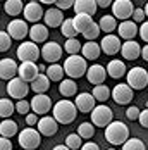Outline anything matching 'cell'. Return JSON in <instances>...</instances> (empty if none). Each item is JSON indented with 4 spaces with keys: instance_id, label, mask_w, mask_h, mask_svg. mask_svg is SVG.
Wrapping results in <instances>:
<instances>
[{
    "instance_id": "1",
    "label": "cell",
    "mask_w": 148,
    "mask_h": 150,
    "mask_svg": "<svg viewBox=\"0 0 148 150\" xmlns=\"http://www.w3.org/2000/svg\"><path fill=\"white\" fill-rule=\"evenodd\" d=\"M105 140L117 147V145H124L129 140V128L122 122V121H112L107 128H105Z\"/></svg>"
},
{
    "instance_id": "2",
    "label": "cell",
    "mask_w": 148,
    "mask_h": 150,
    "mask_svg": "<svg viewBox=\"0 0 148 150\" xmlns=\"http://www.w3.org/2000/svg\"><path fill=\"white\" fill-rule=\"evenodd\" d=\"M78 116V109L71 100H59L52 107V117L60 124H71Z\"/></svg>"
},
{
    "instance_id": "3",
    "label": "cell",
    "mask_w": 148,
    "mask_h": 150,
    "mask_svg": "<svg viewBox=\"0 0 148 150\" xmlns=\"http://www.w3.org/2000/svg\"><path fill=\"white\" fill-rule=\"evenodd\" d=\"M64 74L69 76V79H76V78H81V76L86 74L88 71V64L86 60L83 59L79 54L78 55H69L67 59L64 60Z\"/></svg>"
},
{
    "instance_id": "4",
    "label": "cell",
    "mask_w": 148,
    "mask_h": 150,
    "mask_svg": "<svg viewBox=\"0 0 148 150\" xmlns=\"http://www.w3.org/2000/svg\"><path fill=\"white\" fill-rule=\"evenodd\" d=\"M126 79H128V86L131 90H143L148 86V71L145 67L136 66L133 69H129L126 73Z\"/></svg>"
},
{
    "instance_id": "5",
    "label": "cell",
    "mask_w": 148,
    "mask_h": 150,
    "mask_svg": "<svg viewBox=\"0 0 148 150\" xmlns=\"http://www.w3.org/2000/svg\"><path fill=\"white\" fill-rule=\"evenodd\" d=\"M17 142L23 150H35L42 143V135L35 128H24L21 133H17Z\"/></svg>"
},
{
    "instance_id": "6",
    "label": "cell",
    "mask_w": 148,
    "mask_h": 150,
    "mask_svg": "<svg viewBox=\"0 0 148 150\" xmlns=\"http://www.w3.org/2000/svg\"><path fill=\"white\" fill-rule=\"evenodd\" d=\"M114 121V112L109 105L100 104L95 105V109L91 110V124L98 126V128H107L110 122Z\"/></svg>"
},
{
    "instance_id": "7",
    "label": "cell",
    "mask_w": 148,
    "mask_h": 150,
    "mask_svg": "<svg viewBox=\"0 0 148 150\" xmlns=\"http://www.w3.org/2000/svg\"><path fill=\"white\" fill-rule=\"evenodd\" d=\"M16 55L21 62H36V59H40V47L33 42H21Z\"/></svg>"
},
{
    "instance_id": "8",
    "label": "cell",
    "mask_w": 148,
    "mask_h": 150,
    "mask_svg": "<svg viewBox=\"0 0 148 150\" xmlns=\"http://www.w3.org/2000/svg\"><path fill=\"white\" fill-rule=\"evenodd\" d=\"M7 93H9L11 98L24 100V97L30 93V85L26 81H23L21 78H14L7 83Z\"/></svg>"
},
{
    "instance_id": "9",
    "label": "cell",
    "mask_w": 148,
    "mask_h": 150,
    "mask_svg": "<svg viewBox=\"0 0 148 150\" xmlns=\"http://www.w3.org/2000/svg\"><path fill=\"white\" fill-rule=\"evenodd\" d=\"M110 97L114 98V102L119 105H128L134 97V91L128 86V83H119L110 90Z\"/></svg>"
},
{
    "instance_id": "10",
    "label": "cell",
    "mask_w": 148,
    "mask_h": 150,
    "mask_svg": "<svg viewBox=\"0 0 148 150\" xmlns=\"http://www.w3.org/2000/svg\"><path fill=\"white\" fill-rule=\"evenodd\" d=\"M110 7H112V16L116 17V21L117 19L128 21L134 12V5L129 0H116V2H112Z\"/></svg>"
},
{
    "instance_id": "11",
    "label": "cell",
    "mask_w": 148,
    "mask_h": 150,
    "mask_svg": "<svg viewBox=\"0 0 148 150\" xmlns=\"http://www.w3.org/2000/svg\"><path fill=\"white\" fill-rule=\"evenodd\" d=\"M40 55L45 62L48 64H57V60L62 57V47L57 42H47L42 48H40Z\"/></svg>"
},
{
    "instance_id": "12",
    "label": "cell",
    "mask_w": 148,
    "mask_h": 150,
    "mask_svg": "<svg viewBox=\"0 0 148 150\" xmlns=\"http://www.w3.org/2000/svg\"><path fill=\"white\" fill-rule=\"evenodd\" d=\"M28 33H30V28L24 19H12L7 24V35L12 40H24L28 36Z\"/></svg>"
},
{
    "instance_id": "13",
    "label": "cell",
    "mask_w": 148,
    "mask_h": 150,
    "mask_svg": "<svg viewBox=\"0 0 148 150\" xmlns=\"http://www.w3.org/2000/svg\"><path fill=\"white\" fill-rule=\"evenodd\" d=\"M30 105H31V110H33V114H36V116H42V114L50 112V109L54 107V105H52V98H50L47 93L35 95V97L31 98Z\"/></svg>"
},
{
    "instance_id": "14",
    "label": "cell",
    "mask_w": 148,
    "mask_h": 150,
    "mask_svg": "<svg viewBox=\"0 0 148 150\" xmlns=\"http://www.w3.org/2000/svg\"><path fill=\"white\" fill-rule=\"evenodd\" d=\"M23 14H24V21H26V23L38 24V21L43 19V9H42V4H40V2H28V4H24Z\"/></svg>"
},
{
    "instance_id": "15",
    "label": "cell",
    "mask_w": 148,
    "mask_h": 150,
    "mask_svg": "<svg viewBox=\"0 0 148 150\" xmlns=\"http://www.w3.org/2000/svg\"><path fill=\"white\" fill-rule=\"evenodd\" d=\"M98 45H100V50L104 54H107V55H116L117 52H121L122 43H121L119 36H116V35H105Z\"/></svg>"
},
{
    "instance_id": "16",
    "label": "cell",
    "mask_w": 148,
    "mask_h": 150,
    "mask_svg": "<svg viewBox=\"0 0 148 150\" xmlns=\"http://www.w3.org/2000/svg\"><path fill=\"white\" fill-rule=\"evenodd\" d=\"M38 74H40V71H38L36 62H21L17 67V78H21L26 83H31Z\"/></svg>"
},
{
    "instance_id": "17",
    "label": "cell",
    "mask_w": 148,
    "mask_h": 150,
    "mask_svg": "<svg viewBox=\"0 0 148 150\" xmlns=\"http://www.w3.org/2000/svg\"><path fill=\"white\" fill-rule=\"evenodd\" d=\"M38 128V133L43 136H54L57 133V129H59V122L54 119L52 116H43V117H40L38 119V124H36Z\"/></svg>"
},
{
    "instance_id": "18",
    "label": "cell",
    "mask_w": 148,
    "mask_h": 150,
    "mask_svg": "<svg viewBox=\"0 0 148 150\" xmlns=\"http://www.w3.org/2000/svg\"><path fill=\"white\" fill-rule=\"evenodd\" d=\"M17 67L19 64L14 59H0V79H5V81H11L17 78Z\"/></svg>"
},
{
    "instance_id": "19",
    "label": "cell",
    "mask_w": 148,
    "mask_h": 150,
    "mask_svg": "<svg viewBox=\"0 0 148 150\" xmlns=\"http://www.w3.org/2000/svg\"><path fill=\"white\" fill-rule=\"evenodd\" d=\"M86 79H88L91 85H104L105 83V78H107V71H105L104 66H100V64H93V66H90L88 71H86Z\"/></svg>"
},
{
    "instance_id": "20",
    "label": "cell",
    "mask_w": 148,
    "mask_h": 150,
    "mask_svg": "<svg viewBox=\"0 0 148 150\" xmlns=\"http://www.w3.org/2000/svg\"><path fill=\"white\" fill-rule=\"evenodd\" d=\"M74 105H76V109H78L79 112H91V110L95 109V105H97V100L93 98L91 93L83 91V93H79V95L76 97Z\"/></svg>"
},
{
    "instance_id": "21",
    "label": "cell",
    "mask_w": 148,
    "mask_h": 150,
    "mask_svg": "<svg viewBox=\"0 0 148 150\" xmlns=\"http://www.w3.org/2000/svg\"><path fill=\"white\" fill-rule=\"evenodd\" d=\"M121 54H122V57L126 60H136V59H140V55H141V45L138 42H134V40H129V42L122 43Z\"/></svg>"
},
{
    "instance_id": "22",
    "label": "cell",
    "mask_w": 148,
    "mask_h": 150,
    "mask_svg": "<svg viewBox=\"0 0 148 150\" xmlns=\"http://www.w3.org/2000/svg\"><path fill=\"white\" fill-rule=\"evenodd\" d=\"M43 21L47 28H57V26H60L64 23V14L57 7H50L48 11L43 12Z\"/></svg>"
},
{
    "instance_id": "23",
    "label": "cell",
    "mask_w": 148,
    "mask_h": 150,
    "mask_svg": "<svg viewBox=\"0 0 148 150\" xmlns=\"http://www.w3.org/2000/svg\"><path fill=\"white\" fill-rule=\"evenodd\" d=\"M73 9L76 14H85V16H93L98 11L97 0H74Z\"/></svg>"
},
{
    "instance_id": "24",
    "label": "cell",
    "mask_w": 148,
    "mask_h": 150,
    "mask_svg": "<svg viewBox=\"0 0 148 150\" xmlns=\"http://www.w3.org/2000/svg\"><path fill=\"white\" fill-rule=\"evenodd\" d=\"M48 28L45 26V24H33L30 28V33H28V36H30L31 40L30 42H33V43H47V38H48Z\"/></svg>"
},
{
    "instance_id": "25",
    "label": "cell",
    "mask_w": 148,
    "mask_h": 150,
    "mask_svg": "<svg viewBox=\"0 0 148 150\" xmlns=\"http://www.w3.org/2000/svg\"><path fill=\"white\" fill-rule=\"evenodd\" d=\"M107 76H110V78H114V79H119V78H122V76L126 74L128 71H126V64L122 62V60L119 59H112L109 64H107Z\"/></svg>"
},
{
    "instance_id": "26",
    "label": "cell",
    "mask_w": 148,
    "mask_h": 150,
    "mask_svg": "<svg viewBox=\"0 0 148 150\" xmlns=\"http://www.w3.org/2000/svg\"><path fill=\"white\" fill-rule=\"evenodd\" d=\"M138 35V26L134 24L133 21H122L119 24V38H124L126 42L134 40V36Z\"/></svg>"
},
{
    "instance_id": "27",
    "label": "cell",
    "mask_w": 148,
    "mask_h": 150,
    "mask_svg": "<svg viewBox=\"0 0 148 150\" xmlns=\"http://www.w3.org/2000/svg\"><path fill=\"white\" fill-rule=\"evenodd\" d=\"M100 54H102V50L97 42H86L81 47V57L85 60H97L100 57Z\"/></svg>"
},
{
    "instance_id": "28",
    "label": "cell",
    "mask_w": 148,
    "mask_h": 150,
    "mask_svg": "<svg viewBox=\"0 0 148 150\" xmlns=\"http://www.w3.org/2000/svg\"><path fill=\"white\" fill-rule=\"evenodd\" d=\"M48 88H50V79H48L45 74H38L30 83V90L35 91V95L47 93V90H48Z\"/></svg>"
},
{
    "instance_id": "29",
    "label": "cell",
    "mask_w": 148,
    "mask_h": 150,
    "mask_svg": "<svg viewBox=\"0 0 148 150\" xmlns=\"http://www.w3.org/2000/svg\"><path fill=\"white\" fill-rule=\"evenodd\" d=\"M19 131H17V122L12 119H4L0 122V136H4V138H12L14 135H17Z\"/></svg>"
},
{
    "instance_id": "30",
    "label": "cell",
    "mask_w": 148,
    "mask_h": 150,
    "mask_svg": "<svg viewBox=\"0 0 148 150\" xmlns=\"http://www.w3.org/2000/svg\"><path fill=\"white\" fill-rule=\"evenodd\" d=\"M73 23H74V28L78 33H85L90 26L93 24V19L91 16H85V14H76L73 17Z\"/></svg>"
},
{
    "instance_id": "31",
    "label": "cell",
    "mask_w": 148,
    "mask_h": 150,
    "mask_svg": "<svg viewBox=\"0 0 148 150\" xmlns=\"http://www.w3.org/2000/svg\"><path fill=\"white\" fill-rule=\"evenodd\" d=\"M59 91L60 95L64 97V98H67V97H74L76 95V91H78V85H76V81L74 79H62L59 85Z\"/></svg>"
},
{
    "instance_id": "32",
    "label": "cell",
    "mask_w": 148,
    "mask_h": 150,
    "mask_svg": "<svg viewBox=\"0 0 148 150\" xmlns=\"http://www.w3.org/2000/svg\"><path fill=\"white\" fill-rule=\"evenodd\" d=\"M45 76L50 79V81H62L64 79V67L60 64H50L45 71Z\"/></svg>"
},
{
    "instance_id": "33",
    "label": "cell",
    "mask_w": 148,
    "mask_h": 150,
    "mask_svg": "<svg viewBox=\"0 0 148 150\" xmlns=\"http://www.w3.org/2000/svg\"><path fill=\"white\" fill-rule=\"evenodd\" d=\"M98 28H100V31H105L107 35H112V31H116V28H117V21L114 16H104V17H100Z\"/></svg>"
},
{
    "instance_id": "34",
    "label": "cell",
    "mask_w": 148,
    "mask_h": 150,
    "mask_svg": "<svg viewBox=\"0 0 148 150\" xmlns=\"http://www.w3.org/2000/svg\"><path fill=\"white\" fill-rule=\"evenodd\" d=\"M4 9H5V12L9 16H19L23 12V9H24V4L21 2V0H7L5 4H4Z\"/></svg>"
},
{
    "instance_id": "35",
    "label": "cell",
    "mask_w": 148,
    "mask_h": 150,
    "mask_svg": "<svg viewBox=\"0 0 148 150\" xmlns=\"http://www.w3.org/2000/svg\"><path fill=\"white\" fill-rule=\"evenodd\" d=\"M91 95H93V98L97 100V102H102L104 104L105 100H109V97H110V90H109V86L107 85H97L93 91H91Z\"/></svg>"
},
{
    "instance_id": "36",
    "label": "cell",
    "mask_w": 148,
    "mask_h": 150,
    "mask_svg": "<svg viewBox=\"0 0 148 150\" xmlns=\"http://www.w3.org/2000/svg\"><path fill=\"white\" fill-rule=\"evenodd\" d=\"M14 112H16V109H14L12 100H9V98H0V117L11 119V116H12Z\"/></svg>"
},
{
    "instance_id": "37",
    "label": "cell",
    "mask_w": 148,
    "mask_h": 150,
    "mask_svg": "<svg viewBox=\"0 0 148 150\" xmlns=\"http://www.w3.org/2000/svg\"><path fill=\"white\" fill-rule=\"evenodd\" d=\"M60 33H62V36H66L67 40L78 36V31H76V28H74L73 19H64V23L60 24Z\"/></svg>"
},
{
    "instance_id": "38",
    "label": "cell",
    "mask_w": 148,
    "mask_h": 150,
    "mask_svg": "<svg viewBox=\"0 0 148 150\" xmlns=\"http://www.w3.org/2000/svg\"><path fill=\"white\" fill-rule=\"evenodd\" d=\"M78 135L81 140H91L95 135V126L91 122H81L78 128Z\"/></svg>"
},
{
    "instance_id": "39",
    "label": "cell",
    "mask_w": 148,
    "mask_h": 150,
    "mask_svg": "<svg viewBox=\"0 0 148 150\" xmlns=\"http://www.w3.org/2000/svg\"><path fill=\"white\" fill-rule=\"evenodd\" d=\"M81 47H83V43H81L78 38H69V40H66V43H64V50H66L69 55H78V54L81 52Z\"/></svg>"
},
{
    "instance_id": "40",
    "label": "cell",
    "mask_w": 148,
    "mask_h": 150,
    "mask_svg": "<svg viewBox=\"0 0 148 150\" xmlns=\"http://www.w3.org/2000/svg\"><path fill=\"white\" fill-rule=\"evenodd\" d=\"M64 145H66L69 150H78V149H81L83 140L79 138V135H78V133H71V135H67V138H66V143H64Z\"/></svg>"
},
{
    "instance_id": "41",
    "label": "cell",
    "mask_w": 148,
    "mask_h": 150,
    "mask_svg": "<svg viewBox=\"0 0 148 150\" xmlns=\"http://www.w3.org/2000/svg\"><path fill=\"white\" fill-rule=\"evenodd\" d=\"M122 150H147V149H145V143L140 138H129L122 145Z\"/></svg>"
},
{
    "instance_id": "42",
    "label": "cell",
    "mask_w": 148,
    "mask_h": 150,
    "mask_svg": "<svg viewBox=\"0 0 148 150\" xmlns=\"http://www.w3.org/2000/svg\"><path fill=\"white\" fill-rule=\"evenodd\" d=\"M98 35H100V28H98V23H95V21H93V24L90 26L88 30L83 33V36L88 42H95V38H98Z\"/></svg>"
},
{
    "instance_id": "43",
    "label": "cell",
    "mask_w": 148,
    "mask_h": 150,
    "mask_svg": "<svg viewBox=\"0 0 148 150\" xmlns=\"http://www.w3.org/2000/svg\"><path fill=\"white\" fill-rule=\"evenodd\" d=\"M12 45V38L7 35V31H0V52H7Z\"/></svg>"
},
{
    "instance_id": "44",
    "label": "cell",
    "mask_w": 148,
    "mask_h": 150,
    "mask_svg": "<svg viewBox=\"0 0 148 150\" xmlns=\"http://www.w3.org/2000/svg\"><path fill=\"white\" fill-rule=\"evenodd\" d=\"M14 109H16V112L17 114H30V110H31V105L28 100H17V104L14 105Z\"/></svg>"
},
{
    "instance_id": "45",
    "label": "cell",
    "mask_w": 148,
    "mask_h": 150,
    "mask_svg": "<svg viewBox=\"0 0 148 150\" xmlns=\"http://www.w3.org/2000/svg\"><path fill=\"white\" fill-rule=\"evenodd\" d=\"M131 17H133V23H134V24H136V23H141V24H143V23H145V19H147L145 11H143L141 7L134 9V12H133V16H131Z\"/></svg>"
},
{
    "instance_id": "46",
    "label": "cell",
    "mask_w": 148,
    "mask_h": 150,
    "mask_svg": "<svg viewBox=\"0 0 148 150\" xmlns=\"http://www.w3.org/2000/svg\"><path fill=\"white\" fill-rule=\"evenodd\" d=\"M140 109L136 107V105H131V107H128V110H126V117L129 121H136L138 117H140Z\"/></svg>"
},
{
    "instance_id": "47",
    "label": "cell",
    "mask_w": 148,
    "mask_h": 150,
    "mask_svg": "<svg viewBox=\"0 0 148 150\" xmlns=\"http://www.w3.org/2000/svg\"><path fill=\"white\" fill-rule=\"evenodd\" d=\"M55 5L60 12L62 11H67V9H73L74 5V0H55Z\"/></svg>"
},
{
    "instance_id": "48",
    "label": "cell",
    "mask_w": 148,
    "mask_h": 150,
    "mask_svg": "<svg viewBox=\"0 0 148 150\" xmlns=\"http://www.w3.org/2000/svg\"><path fill=\"white\" fill-rule=\"evenodd\" d=\"M138 35L141 36V40H143V42H147V43H148V21H145V23L138 28Z\"/></svg>"
},
{
    "instance_id": "49",
    "label": "cell",
    "mask_w": 148,
    "mask_h": 150,
    "mask_svg": "<svg viewBox=\"0 0 148 150\" xmlns=\"http://www.w3.org/2000/svg\"><path fill=\"white\" fill-rule=\"evenodd\" d=\"M138 121H140L141 128H148V109H145V110H141V112H140Z\"/></svg>"
},
{
    "instance_id": "50",
    "label": "cell",
    "mask_w": 148,
    "mask_h": 150,
    "mask_svg": "<svg viewBox=\"0 0 148 150\" xmlns=\"http://www.w3.org/2000/svg\"><path fill=\"white\" fill-rule=\"evenodd\" d=\"M0 150H12V142L9 138L0 136Z\"/></svg>"
},
{
    "instance_id": "51",
    "label": "cell",
    "mask_w": 148,
    "mask_h": 150,
    "mask_svg": "<svg viewBox=\"0 0 148 150\" xmlns=\"http://www.w3.org/2000/svg\"><path fill=\"white\" fill-rule=\"evenodd\" d=\"M38 119H40V117H38L36 114H28V116H26V124H28L30 128H33L35 124H38Z\"/></svg>"
},
{
    "instance_id": "52",
    "label": "cell",
    "mask_w": 148,
    "mask_h": 150,
    "mask_svg": "<svg viewBox=\"0 0 148 150\" xmlns=\"http://www.w3.org/2000/svg\"><path fill=\"white\" fill-rule=\"evenodd\" d=\"M79 150H100V147H98L97 143H93V142H86V143L81 145Z\"/></svg>"
},
{
    "instance_id": "53",
    "label": "cell",
    "mask_w": 148,
    "mask_h": 150,
    "mask_svg": "<svg viewBox=\"0 0 148 150\" xmlns=\"http://www.w3.org/2000/svg\"><path fill=\"white\" fill-rule=\"evenodd\" d=\"M112 5V2L110 0H97V7H110Z\"/></svg>"
},
{
    "instance_id": "54",
    "label": "cell",
    "mask_w": 148,
    "mask_h": 150,
    "mask_svg": "<svg viewBox=\"0 0 148 150\" xmlns=\"http://www.w3.org/2000/svg\"><path fill=\"white\" fill-rule=\"evenodd\" d=\"M140 57H141L143 60H147V62H148V45H145L143 48H141V55H140Z\"/></svg>"
},
{
    "instance_id": "55",
    "label": "cell",
    "mask_w": 148,
    "mask_h": 150,
    "mask_svg": "<svg viewBox=\"0 0 148 150\" xmlns=\"http://www.w3.org/2000/svg\"><path fill=\"white\" fill-rule=\"evenodd\" d=\"M52 150H69V149H67L66 145H55V147H54Z\"/></svg>"
},
{
    "instance_id": "56",
    "label": "cell",
    "mask_w": 148,
    "mask_h": 150,
    "mask_svg": "<svg viewBox=\"0 0 148 150\" xmlns=\"http://www.w3.org/2000/svg\"><path fill=\"white\" fill-rule=\"evenodd\" d=\"M40 4H48V5H52V4H55V0H43V2H40Z\"/></svg>"
},
{
    "instance_id": "57",
    "label": "cell",
    "mask_w": 148,
    "mask_h": 150,
    "mask_svg": "<svg viewBox=\"0 0 148 150\" xmlns=\"http://www.w3.org/2000/svg\"><path fill=\"white\" fill-rule=\"evenodd\" d=\"M143 11H145V16H147V17H148V2H147V5L143 7Z\"/></svg>"
},
{
    "instance_id": "58",
    "label": "cell",
    "mask_w": 148,
    "mask_h": 150,
    "mask_svg": "<svg viewBox=\"0 0 148 150\" xmlns=\"http://www.w3.org/2000/svg\"><path fill=\"white\" fill-rule=\"evenodd\" d=\"M109 150H116V149H109Z\"/></svg>"
},
{
    "instance_id": "59",
    "label": "cell",
    "mask_w": 148,
    "mask_h": 150,
    "mask_svg": "<svg viewBox=\"0 0 148 150\" xmlns=\"http://www.w3.org/2000/svg\"><path fill=\"white\" fill-rule=\"evenodd\" d=\"M147 109H148V102H147Z\"/></svg>"
}]
</instances>
